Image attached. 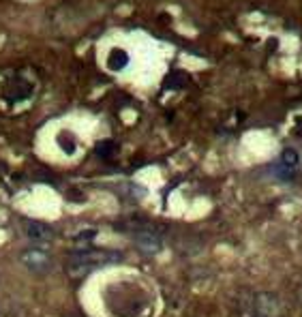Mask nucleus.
Returning <instances> with one entry per match:
<instances>
[{"label":"nucleus","mask_w":302,"mask_h":317,"mask_svg":"<svg viewBox=\"0 0 302 317\" xmlns=\"http://www.w3.org/2000/svg\"><path fill=\"white\" fill-rule=\"evenodd\" d=\"M95 152H97L101 159H109L114 152H116V144H114L112 139H103V141H99V144H97Z\"/></svg>","instance_id":"nucleus-7"},{"label":"nucleus","mask_w":302,"mask_h":317,"mask_svg":"<svg viewBox=\"0 0 302 317\" xmlns=\"http://www.w3.org/2000/svg\"><path fill=\"white\" fill-rule=\"evenodd\" d=\"M186 84V73H172L165 81L168 88H176V86H184Z\"/></svg>","instance_id":"nucleus-10"},{"label":"nucleus","mask_w":302,"mask_h":317,"mask_svg":"<svg viewBox=\"0 0 302 317\" xmlns=\"http://www.w3.org/2000/svg\"><path fill=\"white\" fill-rule=\"evenodd\" d=\"M58 144H60V148L65 150V152H73V150H75V139H73L69 133H60Z\"/></svg>","instance_id":"nucleus-9"},{"label":"nucleus","mask_w":302,"mask_h":317,"mask_svg":"<svg viewBox=\"0 0 302 317\" xmlns=\"http://www.w3.org/2000/svg\"><path fill=\"white\" fill-rule=\"evenodd\" d=\"M281 161H283L285 167H296V165H298V155H296V150L285 148L283 155H281Z\"/></svg>","instance_id":"nucleus-8"},{"label":"nucleus","mask_w":302,"mask_h":317,"mask_svg":"<svg viewBox=\"0 0 302 317\" xmlns=\"http://www.w3.org/2000/svg\"><path fill=\"white\" fill-rule=\"evenodd\" d=\"M120 260H122L120 253H112V251H95V249L75 251L67 260V272H69V277H86L92 270L116 264Z\"/></svg>","instance_id":"nucleus-1"},{"label":"nucleus","mask_w":302,"mask_h":317,"mask_svg":"<svg viewBox=\"0 0 302 317\" xmlns=\"http://www.w3.org/2000/svg\"><path fill=\"white\" fill-rule=\"evenodd\" d=\"M251 311L255 317H285L283 304L270 292H257L251 298Z\"/></svg>","instance_id":"nucleus-2"},{"label":"nucleus","mask_w":302,"mask_h":317,"mask_svg":"<svg viewBox=\"0 0 302 317\" xmlns=\"http://www.w3.org/2000/svg\"><path fill=\"white\" fill-rule=\"evenodd\" d=\"M92 236H95V232L90 229V232H84V234H79V236H77L75 240H77V242H88V240H92Z\"/></svg>","instance_id":"nucleus-11"},{"label":"nucleus","mask_w":302,"mask_h":317,"mask_svg":"<svg viewBox=\"0 0 302 317\" xmlns=\"http://www.w3.org/2000/svg\"><path fill=\"white\" fill-rule=\"evenodd\" d=\"M135 242H138V247L146 253V255H152L161 249V240L154 232H150V227H146L142 232H138V236H135Z\"/></svg>","instance_id":"nucleus-4"},{"label":"nucleus","mask_w":302,"mask_h":317,"mask_svg":"<svg viewBox=\"0 0 302 317\" xmlns=\"http://www.w3.org/2000/svg\"><path fill=\"white\" fill-rule=\"evenodd\" d=\"M26 234L28 238L33 242H49L51 238H54V232H51L49 225L45 223H39V221H28L26 223Z\"/></svg>","instance_id":"nucleus-5"},{"label":"nucleus","mask_w":302,"mask_h":317,"mask_svg":"<svg viewBox=\"0 0 302 317\" xmlns=\"http://www.w3.org/2000/svg\"><path fill=\"white\" fill-rule=\"evenodd\" d=\"M19 260H22V264L35 274H45L51 270V257L41 249H28L19 255Z\"/></svg>","instance_id":"nucleus-3"},{"label":"nucleus","mask_w":302,"mask_h":317,"mask_svg":"<svg viewBox=\"0 0 302 317\" xmlns=\"http://www.w3.org/2000/svg\"><path fill=\"white\" fill-rule=\"evenodd\" d=\"M129 65V54L122 47H114L107 56V69L109 71H120Z\"/></svg>","instance_id":"nucleus-6"}]
</instances>
